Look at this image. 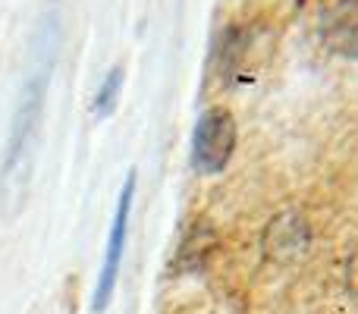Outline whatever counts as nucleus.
<instances>
[{"mask_svg":"<svg viewBox=\"0 0 358 314\" xmlns=\"http://www.w3.org/2000/svg\"><path fill=\"white\" fill-rule=\"evenodd\" d=\"M236 142H239L236 117L227 107H210L198 117L192 132V166L204 176H217L233 160Z\"/></svg>","mask_w":358,"mask_h":314,"instance_id":"f03ea898","label":"nucleus"},{"mask_svg":"<svg viewBox=\"0 0 358 314\" xmlns=\"http://www.w3.org/2000/svg\"><path fill=\"white\" fill-rule=\"evenodd\" d=\"M44 92H48V73L31 76L22 88V98L13 113L10 142H6L3 166H0V214L16 217L22 210L31 189V173H35V148L38 129H41L44 113Z\"/></svg>","mask_w":358,"mask_h":314,"instance_id":"f257e3e1","label":"nucleus"},{"mask_svg":"<svg viewBox=\"0 0 358 314\" xmlns=\"http://www.w3.org/2000/svg\"><path fill=\"white\" fill-rule=\"evenodd\" d=\"M311 239L315 233L299 210H280L267 220L264 233H261V255L277 267H289L308 255Z\"/></svg>","mask_w":358,"mask_h":314,"instance_id":"20e7f679","label":"nucleus"},{"mask_svg":"<svg viewBox=\"0 0 358 314\" xmlns=\"http://www.w3.org/2000/svg\"><path fill=\"white\" fill-rule=\"evenodd\" d=\"M132 198H136V173H129V176H126L123 189H120V198H117L110 236H107L104 264H101V277H98V286H94V311H104L107 302L113 299V286H117L120 264H123V252H126V233H129Z\"/></svg>","mask_w":358,"mask_h":314,"instance_id":"7ed1b4c3","label":"nucleus"},{"mask_svg":"<svg viewBox=\"0 0 358 314\" xmlns=\"http://www.w3.org/2000/svg\"><path fill=\"white\" fill-rule=\"evenodd\" d=\"M346 290L358 302V245L352 248V255H349V261H346Z\"/></svg>","mask_w":358,"mask_h":314,"instance_id":"0eeeda50","label":"nucleus"},{"mask_svg":"<svg viewBox=\"0 0 358 314\" xmlns=\"http://www.w3.org/2000/svg\"><path fill=\"white\" fill-rule=\"evenodd\" d=\"M317 31L330 54L358 60V0H330L321 10Z\"/></svg>","mask_w":358,"mask_h":314,"instance_id":"39448f33","label":"nucleus"},{"mask_svg":"<svg viewBox=\"0 0 358 314\" xmlns=\"http://www.w3.org/2000/svg\"><path fill=\"white\" fill-rule=\"evenodd\" d=\"M120 88H123V66H113L107 69L104 82L98 85V92H94V101H92V110L94 117H110L113 107H117V98H120Z\"/></svg>","mask_w":358,"mask_h":314,"instance_id":"423d86ee","label":"nucleus"}]
</instances>
